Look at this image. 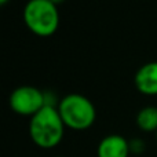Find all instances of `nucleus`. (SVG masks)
<instances>
[{"mask_svg":"<svg viewBox=\"0 0 157 157\" xmlns=\"http://www.w3.org/2000/svg\"><path fill=\"white\" fill-rule=\"evenodd\" d=\"M65 127L58 109L46 105L30 119L29 135L39 147L51 149L62 141Z\"/></svg>","mask_w":157,"mask_h":157,"instance_id":"1","label":"nucleus"},{"mask_svg":"<svg viewBox=\"0 0 157 157\" xmlns=\"http://www.w3.org/2000/svg\"><path fill=\"white\" fill-rule=\"evenodd\" d=\"M24 21L32 33L47 37L57 32L59 13L50 0H29L24 8Z\"/></svg>","mask_w":157,"mask_h":157,"instance_id":"2","label":"nucleus"},{"mask_svg":"<svg viewBox=\"0 0 157 157\" xmlns=\"http://www.w3.org/2000/svg\"><path fill=\"white\" fill-rule=\"evenodd\" d=\"M58 112L63 124L72 130H87L95 121L97 112L92 102L81 94H69L61 99Z\"/></svg>","mask_w":157,"mask_h":157,"instance_id":"3","label":"nucleus"},{"mask_svg":"<svg viewBox=\"0 0 157 157\" xmlns=\"http://www.w3.org/2000/svg\"><path fill=\"white\" fill-rule=\"evenodd\" d=\"M46 105L44 94L33 86H21L10 95V108L22 116H35Z\"/></svg>","mask_w":157,"mask_h":157,"instance_id":"4","label":"nucleus"},{"mask_svg":"<svg viewBox=\"0 0 157 157\" xmlns=\"http://www.w3.org/2000/svg\"><path fill=\"white\" fill-rule=\"evenodd\" d=\"M98 157H128L130 144L121 135H108L98 145Z\"/></svg>","mask_w":157,"mask_h":157,"instance_id":"5","label":"nucleus"},{"mask_svg":"<svg viewBox=\"0 0 157 157\" xmlns=\"http://www.w3.org/2000/svg\"><path fill=\"white\" fill-rule=\"evenodd\" d=\"M135 86L145 95H157V61L139 68L135 75Z\"/></svg>","mask_w":157,"mask_h":157,"instance_id":"6","label":"nucleus"},{"mask_svg":"<svg viewBox=\"0 0 157 157\" xmlns=\"http://www.w3.org/2000/svg\"><path fill=\"white\" fill-rule=\"evenodd\" d=\"M136 124L142 131L152 132L157 131V108L156 106H146L141 109L136 116Z\"/></svg>","mask_w":157,"mask_h":157,"instance_id":"7","label":"nucleus"},{"mask_svg":"<svg viewBox=\"0 0 157 157\" xmlns=\"http://www.w3.org/2000/svg\"><path fill=\"white\" fill-rule=\"evenodd\" d=\"M50 2H52L55 6H57V4H61V3H63L65 0H50Z\"/></svg>","mask_w":157,"mask_h":157,"instance_id":"8","label":"nucleus"},{"mask_svg":"<svg viewBox=\"0 0 157 157\" xmlns=\"http://www.w3.org/2000/svg\"><path fill=\"white\" fill-rule=\"evenodd\" d=\"M7 2H8V0H0V4H6Z\"/></svg>","mask_w":157,"mask_h":157,"instance_id":"9","label":"nucleus"},{"mask_svg":"<svg viewBox=\"0 0 157 157\" xmlns=\"http://www.w3.org/2000/svg\"><path fill=\"white\" fill-rule=\"evenodd\" d=\"M156 141H157V131H156Z\"/></svg>","mask_w":157,"mask_h":157,"instance_id":"10","label":"nucleus"},{"mask_svg":"<svg viewBox=\"0 0 157 157\" xmlns=\"http://www.w3.org/2000/svg\"><path fill=\"white\" fill-rule=\"evenodd\" d=\"M57 157H63V156H57Z\"/></svg>","mask_w":157,"mask_h":157,"instance_id":"11","label":"nucleus"}]
</instances>
